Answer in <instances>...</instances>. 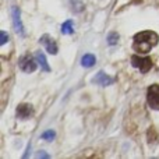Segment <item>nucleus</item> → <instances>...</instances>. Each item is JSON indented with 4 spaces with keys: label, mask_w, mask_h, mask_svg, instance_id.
Returning <instances> with one entry per match:
<instances>
[{
    "label": "nucleus",
    "mask_w": 159,
    "mask_h": 159,
    "mask_svg": "<svg viewBox=\"0 0 159 159\" xmlns=\"http://www.w3.org/2000/svg\"><path fill=\"white\" fill-rule=\"evenodd\" d=\"M36 157H38V158H49V155L45 154V152H38V154H36Z\"/></svg>",
    "instance_id": "nucleus-15"
},
{
    "label": "nucleus",
    "mask_w": 159,
    "mask_h": 159,
    "mask_svg": "<svg viewBox=\"0 0 159 159\" xmlns=\"http://www.w3.org/2000/svg\"><path fill=\"white\" fill-rule=\"evenodd\" d=\"M35 59H36V61L41 64V67H42L43 71H50V67L46 61V57H45V55L41 52V50H38V52L35 53Z\"/></svg>",
    "instance_id": "nucleus-9"
},
{
    "label": "nucleus",
    "mask_w": 159,
    "mask_h": 159,
    "mask_svg": "<svg viewBox=\"0 0 159 159\" xmlns=\"http://www.w3.org/2000/svg\"><path fill=\"white\" fill-rule=\"evenodd\" d=\"M119 41V35L116 32H110L109 35H107V43L109 45H116Z\"/></svg>",
    "instance_id": "nucleus-13"
},
{
    "label": "nucleus",
    "mask_w": 159,
    "mask_h": 159,
    "mask_svg": "<svg viewBox=\"0 0 159 159\" xmlns=\"http://www.w3.org/2000/svg\"><path fill=\"white\" fill-rule=\"evenodd\" d=\"M39 42H41V43L46 48V50L50 53V55H56V53H57V50H59L57 49V45H56V42L53 41L49 35H43L41 39H39Z\"/></svg>",
    "instance_id": "nucleus-7"
},
{
    "label": "nucleus",
    "mask_w": 159,
    "mask_h": 159,
    "mask_svg": "<svg viewBox=\"0 0 159 159\" xmlns=\"http://www.w3.org/2000/svg\"><path fill=\"white\" fill-rule=\"evenodd\" d=\"M36 59H34V57H31V56H21L20 57V61H18V64H20V69L22 70V71H25V73H32L34 70L36 69Z\"/></svg>",
    "instance_id": "nucleus-4"
},
{
    "label": "nucleus",
    "mask_w": 159,
    "mask_h": 159,
    "mask_svg": "<svg viewBox=\"0 0 159 159\" xmlns=\"http://www.w3.org/2000/svg\"><path fill=\"white\" fill-rule=\"evenodd\" d=\"M131 64L133 67L138 69L141 73H147L151 70L152 67V60L149 57H140V56H133L131 57Z\"/></svg>",
    "instance_id": "nucleus-3"
},
{
    "label": "nucleus",
    "mask_w": 159,
    "mask_h": 159,
    "mask_svg": "<svg viewBox=\"0 0 159 159\" xmlns=\"http://www.w3.org/2000/svg\"><path fill=\"white\" fill-rule=\"evenodd\" d=\"M159 42V36L154 31H143V32L137 34L133 41V49L137 53H148L152 48Z\"/></svg>",
    "instance_id": "nucleus-1"
},
{
    "label": "nucleus",
    "mask_w": 159,
    "mask_h": 159,
    "mask_svg": "<svg viewBox=\"0 0 159 159\" xmlns=\"http://www.w3.org/2000/svg\"><path fill=\"white\" fill-rule=\"evenodd\" d=\"M32 115H34L32 105H30V103H21V105H18V107H17V117H18V119H22V120H25V119H30Z\"/></svg>",
    "instance_id": "nucleus-6"
},
{
    "label": "nucleus",
    "mask_w": 159,
    "mask_h": 159,
    "mask_svg": "<svg viewBox=\"0 0 159 159\" xmlns=\"http://www.w3.org/2000/svg\"><path fill=\"white\" fill-rule=\"evenodd\" d=\"M0 36H2V39H0V45L3 46V45L7 42V39H8V38H7V34H6L4 31H2V32H0Z\"/></svg>",
    "instance_id": "nucleus-14"
},
{
    "label": "nucleus",
    "mask_w": 159,
    "mask_h": 159,
    "mask_svg": "<svg viewBox=\"0 0 159 159\" xmlns=\"http://www.w3.org/2000/svg\"><path fill=\"white\" fill-rule=\"evenodd\" d=\"M42 138H43V140H46V141H52L53 138L56 137V133L53 131V130H48V131H45L43 134L41 135Z\"/></svg>",
    "instance_id": "nucleus-12"
},
{
    "label": "nucleus",
    "mask_w": 159,
    "mask_h": 159,
    "mask_svg": "<svg viewBox=\"0 0 159 159\" xmlns=\"http://www.w3.org/2000/svg\"><path fill=\"white\" fill-rule=\"evenodd\" d=\"M11 17H13V24H14V30H16V32L18 34V35L24 36L25 32H24L22 22H21V20H20V8L16 7V6L11 8Z\"/></svg>",
    "instance_id": "nucleus-5"
},
{
    "label": "nucleus",
    "mask_w": 159,
    "mask_h": 159,
    "mask_svg": "<svg viewBox=\"0 0 159 159\" xmlns=\"http://www.w3.org/2000/svg\"><path fill=\"white\" fill-rule=\"evenodd\" d=\"M73 24H74V22H73L71 20L66 21L63 25H61V32H63L64 35H71V34L74 32V27H73Z\"/></svg>",
    "instance_id": "nucleus-11"
},
{
    "label": "nucleus",
    "mask_w": 159,
    "mask_h": 159,
    "mask_svg": "<svg viewBox=\"0 0 159 159\" xmlns=\"http://www.w3.org/2000/svg\"><path fill=\"white\" fill-rule=\"evenodd\" d=\"M92 82H95V84H98V85H103V87H106V85L112 84L113 78L109 77L105 71H99V73H96V75L92 78Z\"/></svg>",
    "instance_id": "nucleus-8"
},
{
    "label": "nucleus",
    "mask_w": 159,
    "mask_h": 159,
    "mask_svg": "<svg viewBox=\"0 0 159 159\" xmlns=\"http://www.w3.org/2000/svg\"><path fill=\"white\" fill-rule=\"evenodd\" d=\"M95 63H96V57L93 55H91V53H87V55H84V56H82V59H81L82 67H87V69L92 67Z\"/></svg>",
    "instance_id": "nucleus-10"
},
{
    "label": "nucleus",
    "mask_w": 159,
    "mask_h": 159,
    "mask_svg": "<svg viewBox=\"0 0 159 159\" xmlns=\"http://www.w3.org/2000/svg\"><path fill=\"white\" fill-rule=\"evenodd\" d=\"M147 102L149 107L154 110H159V85L154 84L147 91Z\"/></svg>",
    "instance_id": "nucleus-2"
}]
</instances>
